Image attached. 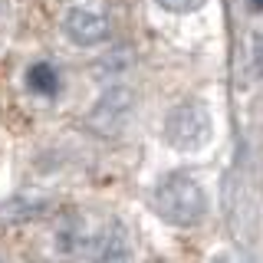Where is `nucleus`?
Returning a JSON list of instances; mask_svg holds the SVG:
<instances>
[{"mask_svg": "<svg viewBox=\"0 0 263 263\" xmlns=\"http://www.w3.org/2000/svg\"><path fill=\"white\" fill-rule=\"evenodd\" d=\"M60 247L86 263H132V237L115 217H105L99 224L76 217L60 234Z\"/></svg>", "mask_w": 263, "mask_h": 263, "instance_id": "nucleus-1", "label": "nucleus"}, {"mask_svg": "<svg viewBox=\"0 0 263 263\" xmlns=\"http://www.w3.org/2000/svg\"><path fill=\"white\" fill-rule=\"evenodd\" d=\"M152 208L175 227H194L208 214V194L187 171H171L152 187Z\"/></svg>", "mask_w": 263, "mask_h": 263, "instance_id": "nucleus-2", "label": "nucleus"}, {"mask_svg": "<svg viewBox=\"0 0 263 263\" xmlns=\"http://www.w3.org/2000/svg\"><path fill=\"white\" fill-rule=\"evenodd\" d=\"M211 132V112L201 102H181L164 119V138L181 152H194V148L208 145Z\"/></svg>", "mask_w": 263, "mask_h": 263, "instance_id": "nucleus-3", "label": "nucleus"}, {"mask_svg": "<svg viewBox=\"0 0 263 263\" xmlns=\"http://www.w3.org/2000/svg\"><path fill=\"white\" fill-rule=\"evenodd\" d=\"M109 16L92 4H72L63 13V33L76 46H102L109 40Z\"/></svg>", "mask_w": 263, "mask_h": 263, "instance_id": "nucleus-4", "label": "nucleus"}, {"mask_svg": "<svg viewBox=\"0 0 263 263\" xmlns=\"http://www.w3.org/2000/svg\"><path fill=\"white\" fill-rule=\"evenodd\" d=\"M132 112H135V92L125 89V86H112V89H105L102 99L92 105L89 125L96 132H102V135H115V132H122L128 125Z\"/></svg>", "mask_w": 263, "mask_h": 263, "instance_id": "nucleus-5", "label": "nucleus"}, {"mask_svg": "<svg viewBox=\"0 0 263 263\" xmlns=\"http://www.w3.org/2000/svg\"><path fill=\"white\" fill-rule=\"evenodd\" d=\"M60 66H53V63H46V60H40V63H33L30 69H27V89L33 96H40V99H53L56 92H60Z\"/></svg>", "mask_w": 263, "mask_h": 263, "instance_id": "nucleus-6", "label": "nucleus"}, {"mask_svg": "<svg viewBox=\"0 0 263 263\" xmlns=\"http://www.w3.org/2000/svg\"><path fill=\"white\" fill-rule=\"evenodd\" d=\"M158 4L164 7V10H171V13H191V10H197V7H204L208 0H158Z\"/></svg>", "mask_w": 263, "mask_h": 263, "instance_id": "nucleus-7", "label": "nucleus"}]
</instances>
